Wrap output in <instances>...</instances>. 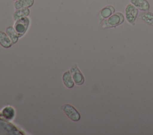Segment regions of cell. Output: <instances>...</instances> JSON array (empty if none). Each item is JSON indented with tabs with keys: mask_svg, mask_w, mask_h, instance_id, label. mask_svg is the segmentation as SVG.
Segmentation results:
<instances>
[{
	"mask_svg": "<svg viewBox=\"0 0 153 135\" xmlns=\"http://www.w3.org/2000/svg\"><path fill=\"white\" fill-rule=\"evenodd\" d=\"M0 44L5 48L11 46L12 44V42L8 36L3 32H0Z\"/></svg>",
	"mask_w": 153,
	"mask_h": 135,
	"instance_id": "ba28073f",
	"label": "cell"
},
{
	"mask_svg": "<svg viewBox=\"0 0 153 135\" xmlns=\"http://www.w3.org/2000/svg\"><path fill=\"white\" fill-rule=\"evenodd\" d=\"M131 3L142 11H148L149 8V4L146 0H130Z\"/></svg>",
	"mask_w": 153,
	"mask_h": 135,
	"instance_id": "8992f818",
	"label": "cell"
},
{
	"mask_svg": "<svg viewBox=\"0 0 153 135\" xmlns=\"http://www.w3.org/2000/svg\"><path fill=\"white\" fill-rule=\"evenodd\" d=\"M115 12V8L112 5H108L103 8L99 12V20L101 21L103 19L106 18L110 17Z\"/></svg>",
	"mask_w": 153,
	"mask_h": 135,
	"instance_id": "5b68a950",
	"label": "cell"
},
{
	"mask_svg": "<svg viewBox=\"0 0 153 135\" xmlns=\"http://www.w3.org/2000/svg\"><path fill=\"white\" fill-rule=\"evenodd\" d=\"M6 32L7 33V35L10 37L13 43H16L18 40V34L16 33V30L12 27H8L7 30Z\"/></svg>",
	"mask_w": 153,
	"mask_h": 135,
	"instance_id": "30bf717a",
	"label": "cell"
},
{
	"mask_svg": "<svg viewBox=\"0 0 153 135\" xmlns=\"http://www.w3.org/2000/svg\"><path fill=\"white\" fill-rule=\"evenodd\" d=\"M72 72L73 73V77H74V79L75 83L78 85L82 84V83L84 82V77H83L82 74L79 71V70L78 68H76V71L75 70L74 73L73 71H72Z\"/></svg>",
	"mask_w": 153,
	"mask_h": 135,
	"instance_id": "7c38bea8",
	"label": "cell"
},
{
	"mask_svg": "<svg viewBox=\"0 0 153 135\" xmlns=\"http://www.w3.org/2000/svg\"><path fill=\"white\" fill-rule=\"evenodd\" d=\"M138 14L137 8L132 4H128L126 8V17L128 22L134 24L135 19Z\"/></svg>",
	"mask_w": 153,
	"mask_h": 135,
	"instance_id": "3957f363",
	"label": "cell"
},
{
	"mask_svg": "<svg viewBox=\"0 0 153 135\" xmlns=\"http://www.w3.org/2000/svg\"><path fill=\"white\" fill-rule=\"evenodd\" d=\"M124 17L121 12H116L111 15L108 19L104 20L102 27L103 28H109L114 27L121 24L124 21Z\"/></svg>",
	"mask_w": 153,
	"mask_h": 135,
	"instance_id": "6da1fadb",
	"label": "cell"
},
{
	"mask_svg": "<svg viewBox=\"0 0 153 135\" xmlns=\"http://www.w3.org/2000/svg\"><path fill=\"white\" fill-rule=\"evenodd\" d=\"M29 23V20L28 18L23 17L18 19L15 24L14 28L16 33L19 36H22L27 30Z\"/></svg>",
	"mask_w": 153,
	"mask_h": 135,
	"instance_id": "7a4b0ae2",
	"label": "cell"
},
{
	"mask_svg": "<svg viewBox=\"0 0 153 135\" xmlns=\"http://www.w3.org/2000/svg\"><path fill=\"white\" fill-rule=\"evenodd\" d=\"M142 19L147 24L153 26V14L150 12H145L141 15Z\"/></svg>",
	"mask_w": 153,
	"mask_h": 135,
	"instance_id": "8fae6325",
	"label": "cell"
},
{
	"mask_svg": "<svg viewBox=\"0 0 153 135\" xmlns=\"http://www.w3.org/2000/svg\"><path fill=\"white\" fill-rule=\"evenodd\" d=\"M29 14V10L27 8H22L21 10H19L16 11L13 15L14 20H17L18 19L24 17V16H27Z\"/></svg>",
	"mask_w": 153,
	"mask_h": 135,
	"instance_id": "9c48e42d",
	"label": "cell"
},
{
	"mask_svg": "<svg viewBox=\"0 0 153 135\" xmlns=\"http://www.w3.org/2000/svg\"><path fill=\"white\" fill-rule=\"evenodd\" d=\"M33 4V0H18L15 2L16 9L25 8L31 7Z\"/></svg>",
	"mask_w": 153,
	"mask_h": 135,
	"instance_id": "52a82bcc",
	"label": "cell"
},
{
	"mask_svg": "<svg viewBox=\"0 0 153 135\" xmlns=\"http://www.w3.org/2000/svg\"><path fill=\"white\" fill-rule=\"evenodd\" d=\"M62 109L68 117L72 120L76 121L79 120V114L72 106L70 105H65L62 107Z\"/></svg>",
	"mask_w": 153,
	"mask_h": 135,
	"instance_id": "277c9868",
	"label": "cell"
},
{
	"mask_svg": "<svg viewBox=\"0 0 153 135\" xmlns=\"http://www.w3.org/2000/svg\"><path fill=\"white\" fill-rule=\"evenodd\" d=\"M63 82L65 83V84L69 88H71L72 87H73L74 86V82L72 80L71 77L70 76V74L68 71L66 72L63 77Z\"/></svg>",
	"mask_w": 153,
	"mask_h": 135,
	"instance_id": "4fadbf2b",
	"label": "cell"
}]
</instances>
